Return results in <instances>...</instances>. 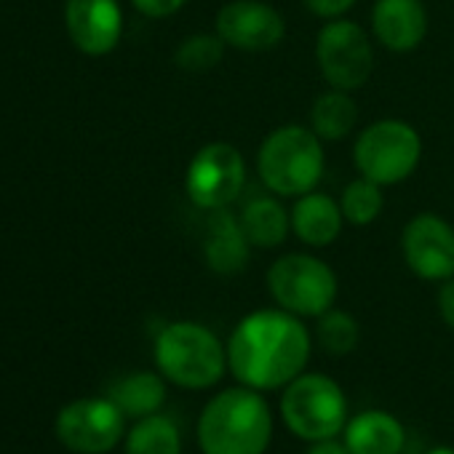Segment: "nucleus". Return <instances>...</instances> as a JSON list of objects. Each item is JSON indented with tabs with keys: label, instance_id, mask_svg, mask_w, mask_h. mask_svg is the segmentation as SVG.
Segmentation results:
<instances>
[{
	"label": "nucleus",
	"instance_id": "obj_1",
	"mask_svg": "<svg viewBox=\"0 0 454 454\" xmlns=\"http://www.w3.org/2000/svg\"><path fill=\"white\" fill-rule=\"evenodd\" d=\"M313 340L300 316L284 308L254 310L227 340V369L260 393L281 390L297 380L310 361Z\"/></svg>",
	"mask_w": 454,
	"mask_h": 454
},
{
	"label": "nucleus",
	"instance_id": "obj_2",
	"mask_svg": "<svg viewBox=\"0 0 454 454\" xmlns=\"http://www.w3.org/2000/svg\"><path fill=\"white\" fill-rule=\"evenodd\" d=\"M270 441V403L247 385L219 390L198 417V446L203 454H265Z\"/></svg>",
	"mask_w": 454,
	"mask_h": 454
},
{
	"label": "nucleus",
	"instance_id": "obj_3",
	"mask_svg": "<svg viewBox=\"0 0 454 454\" xmlns=\"http://www.w3.org/2000/svg\"><path fill=\"white\" fill-rule=\"evenodd\" d=\"M155 366L176 387L206 390L224 377L227 348L208 326L174 321L155 337Z\"/></svg>",
	"mask_w": 454,
	"mask_h": 454
},
{
	"label": "nucleus",
	"instance_id": "obj_4",
	"mask_svg": "<svg viewBox=\"0 0 454 454\" xmlns=\"http://www.w3.org/2000/svg\"><path fill=\"white\" fill-rule=\"evenodd\" d=\"M257 168L276 195H305L324 174V147L313 129L289 123L276 129L260 147Z\"/></svg>",
	"mask_w": 454,
	"mask_h": 454
},
{
	"label": "nucleus",
	"instance_id": "obj_5",
	"mask_svg": "<svg viewBox=\"0 0 454 454\" xmlns=\"http://www.w3.org/2000/svg\"><path fill=\"white\" fill-rule=\"evenodd\" d=\"M281 419L302 441H324L342 435L350 414L340 382L318 372H302L284 387Z\"/></svg>",
	"mask_w": 454,
	"mask_h": 454
},
{
	"label": "nucleus",
	"instance_id": "obj_6",
	"mask_svg": "<svg viewBox=\"0 0 454 454\" xmlns=\"http://www.w3.org/2000/svg\"><path fill=\"white\" fill-rule=\"evenodd\" d=\"M268 289L278 308L300 318H318L337 300V276L313 254H286L270 265Z\"/></svg>",
	"mask_w": 454,
	"mask_h": 454
},
{
	"label": "nucleus",
	"instance_id": "obj_7",
	"mask_svg": "<svg viewBox=\"0 0 454 454\" xmlns=\"http://www.w3.org/2000/svg\"><path fill=\"white\" fill-rule=\"evenodd\" d=\"M422 139L403 121H377L361 131L353 158L361 176L377 184L403 182L419 163Z\"/></svg>",
	"mask_w": 454,
	"mask_h": 454
},
{
	"label": "nucleus",
	"instance_id": "obj_8",
	"mask_svg": "<svg viewBox=\"0 0 454 454\" xmlns=\"http://www.w3.org/2000/svg\"><path fill=\"white\" fill-rule=\"evenodd\" d=\"M316 62L332 89H361L374 70V49L366 30L348 20H334L316 38Z\"/></svg>",
	"mask_w": 454,
	"mask_h": 454
},
{
	"label": "nucleus",
	"instance_id": "obj_9",
	"mask_svg": "<svg viewBox=\"0 0 454 454\" xmlns=\"http://www.w3.org/2000/svg\"><path fill=\"white\" fill-rule=\"evenodd\" d=\"M247 184V163L241 153L227 142H211L200 147L184 176L190 200L203 211H219L231 206Z\"/></svg>",
	"mask_w": 454,
	"mask_h": 454
},
{
	"label": "nucleus",
	"instance_id": "obj_10",
	"mask_svg": "<svg viewBox=\"0 0 454 454\" xmlns=\"http://www.w3.org/2000/svg\"><path fill=\"white\" fill-rule=\"evenodd\" d=\"M126 414L110 398H81L57 417L59 441L78 454H105L121 443Z\"/></svg>",
	"mask_w": 454,
	"mask_h": 454
},
{
	"label": "nucleus",
	"instance_id": "obj_11",
	"mask_svg": "<svg viewBox=\"0 0 454 454\" xmlns=\"http://www.w3.org/2000/svg\"><path fill=\"white\" fill-rule=\"evenodd\" d=\"M409 270L425 281L454 278V227L438 214H417L401 236Z\"/></svg>",
	"mask_w": 454,
	"mask_h": 454
},
{
	"label": "nucleus",
	"instance_id": "obj_12",
	"mask_svg": "<svg viewBox=\"0 0 454 454\" xmlns=\"http://www.w3.org/2000/svg\"><path fill=\"white\" fill-rule=\"evenodd\" d=\"M216 35L239 51H270L284 35V17L265 0H231L216 14Z\"/></svg>",
	"mask_w": 454,
	"mask_h": 454
},
{
	"label": "nucleus",
	"instance_id": "obj_13",
	"mask_svg": "<svg viewBox=\"0 0 454 454\" xmlns=\"http://www.w3.org/2000/svg\"><path fill=\"white\" fill-rule=\"evenodd\" d=\"M65 22L75 49L89 57L110 54L123 35V12L118 0H67Z\"/></svg>",
	"mask_w": 454,
	"mask_h": 454
},
{
	"label": "nucleus",
	"instance_id": "obj_14",
	"mask_svg": "<svg viewBox=\"0 0 454 454\" xmlns=\"http://www.w3.org/2000/svg\"><path fill=\"white\" fill-rule=\"evenodd\" d=\"M377 41L390 51H411L425 41L427 14L422 0H377L372 12Z\"/></svg>",
	"mask_w": 454,
	"mask_h": 454
},
{
	"label": "nucleus",
	"instance_id": "obj_15",
	"mask_svg": "<svg viewBox=\"0 0 454 454\" xmlns=\"http://www.w3.org/2000/svg\"><path fill=\"white\" fill-rule=\"evenodd\" d=\"M342 441L353 454H401L406 446V427L385 409H366L348 419Z\"/></svg>",
	"mask_w": 454,
	"mask_h": 454
},
{
	"label": "nucleus",
	"instance_id": "obj_16",
	"mask_svg": "<svg viewBox=\"0 0 454 454\" xmlns=\"http://www.w3.org/2000/svg\"><path fill=\"white\" fill-rule=\"evenodd\" d=\"M249 252H252V244L247 241L241 231V222L227 208L214 211L208 222L206 244H203L206 265L219 276H233L247 268Z\"/></svg>",
	"mask_w": 454,
	"mask_h": 454
},
{
	"label": "nucleus",
	"instance_id": "obj_17",
	"mask_svg": "<svg viewBox=\"0 0 454 454\" xmlns=\"http://www.w3.org/2000/svg\"><path fill=\"white\" fill-rule=\"evenodd\" d=\"M342 206L324 192H305L292 208V231L308 247H329L342 231Z\"/></svg>",
	"mask_w": 454,
	"mask_h": 454
},
{
	"label": "nucleus",
	"instance_id": "obj_18",
	"mask_svg": "<svg viewBox=\"0 0 454 454\" xmlns=\"http://www.w3.org/2000/svg\"><path fill=\"white\" fill-rule=\"evenodd\" d=\"M107 398L115 401L126 417L142 419L158 414L166 403V377L160 372H131L110 387Z\"/></svg>",
	"mask_w": 454,
	"mask_h": 454
},
{
	"label": "nucleus",
	"instance_id": "obj_19",
	"mask_svg": "<svg viewBox=\"0 0 454 454\" xmlns=\"http://www.w3.org/2000/svg\"><path fill=\"white\" fill-rule=\"evenodd\" d=\"M239 222H241V231H244L247 241L260 249L281 247L286 241L289 227H292V216L286 214L281 200H276L270 195L249 200L244 206Z\"/></svg>",
	"mask_w": 454,
	"mask_h": 454
},
{
	"label": "nucleus",
	"instance_id": "obj_20",
	"mask_svg": "<svg viewBox=\"0 0 454 454\" xmlns=\"http://www.w3.org/2000/svg\"><path fill=\"white\" fill-rule=\"evenodd\" d=\"M126 454H182L179 425L166 414H150L134 422L123 441Z\"/></svg>",
	"mask_w": 454,
	"mask_h": 454
},
{
	"label": "nucleus",
	"instance_id": "obj_21",
	"mask_svg": "<svg viewBox=\"0 0 454 454\" xmlns=\"http://www.w3.org/2000/svg\"><path fill=\"white\" fill-rule=\"evenodd\" d=\"M356 121H358V107L350 99V94L340 91V89L321 94L310 110L313 131L326 142H337V139L348 137L353 131Z\"/></svg>",
	"mask_w": 454,
	"mask_h": 454
},
{
	"label": "nucleus",
	"instance_id": "obj_22",
	"mask_svg": "<svg viewBox=\"0 0 454 454\" xmlns=\"http://www.w3.org/2000/svg\"><path fill=\"white\" fill-rule=\"evenodd\" d=\"M316 337L318 345L329 353V356H348L356 350L358 340H361V326L358 321L345 313V310H326L324 316H318V326H316Z\"/></svg>",
	"mask_w": 454,
	"mask_h": 454
},
{
	"label": "nucleus",
	"instance_id": "obj_23",
	"mask_svg": "<svg viewBox=\"0 0 454 454\" xmlns=\"http://www.w3.org/2000/svg\"><path fill=\"white\" fill-rule=\"evenodd\" d=\"M382 184L361 176V179H353L345 192H342V214L350 224H372L380 214H382V206H385V198H382Z\"/></svg>",
	"mask_w": 454,
	"mask_h": 454
},
{
	"label": "nucleus",
	"instance_id": "obj_24",
	"mask_svg": "<svg viewBox=\"0 0 454 454\" xmlns=\"http://www.w3.org/2000/svg\"><path fill=\"white\" fill-rule=\"evenodd\" d=\"M224 41L219 35H190L179 43L174 59L184 73H208L222 62Z\"/></svg>",
	"mask_w": 454,
	"mask_h": 454
},
{
	"label": "nucleus",
	"instance_id": "obj_25",
	"mask_svg": "<svg viewBox=\"0 0 454 454\" xmlns=\"http://www.w3.org/2000/svg\"><path fill=\"white\" fill-rule=\"evenodd\" d=\"M187 0H131V6L150 17V20H163V17H171L176 14L179 9H184Z\"/></svg>",
	"mask_w": 454,
	"mask_h": 454
},
{
	"label": "nucleus",
	"instance_id": "obj_26",
	"mask_svg": "<svg viewBox=\"0 0 454 454\" xmlns=\"http://www.w3.org/2000/svg\"><path fill=\"white\" fill-rule=\"evenodd\" d=\"M308 9L324 20H337L356 6V0H305Z\"/></svg>",
	"mask_w": 454,
	"mask_h": 454
},
{
	"label": "nucleus",
	"instance_id": "obj_27",
	"mask_svg": "<svg viewBox=\"0 0 454 454\" xmlns=\"http://www.w3.org/2000/svg\"><path fill=\"white\" fill-rule=\"evenodd\" d=\"M438 310L449 329H454V278H446L438 292Z\"/></svg>",
	"mask_w": 454,
	"mask_h": 454
},
{
	"label": "nucleus",
	"instance_id": "obj_28",
	"mask_svg": "<svg viewBox=\"0 0 454 454\" xmlns=\"http://www.w3.org/2000/svg\"><path fill=\"white\" fill-rule=\"evenodd\" d=\"M305 454H353L348 446H345V441L337 435V438H324V441H313L310 446H308V451Z\"/></svg>",
	"mask_w": 454,
	"mask_h": 454
},
{
	"label": "nucleus",
	"instance_id": "obj_29",
	"mask_svg": "<svg viewBox=\"0 0 454 454\" xmlns=\"http://www.w3.org/2000/svg\"><path fill=\"white\" fill-rule=\"evenodd\" d=\"M427 454H454V449L451 446H433Z\"/></svg>",
	"mask_w": 454,
	"mask_h": 454
}]
</instances>
